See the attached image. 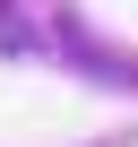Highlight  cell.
Here are the masks:
<instances>
[]
</instances>
